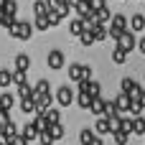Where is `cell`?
<instances>
[{
	"instance_id": "7c38bea8",
	"label": "cell",
	"mask_w": 145,
	"mask_h": 145,
	"mask_svg": "<svg viewBox=\"0 0 145 145\" xmlns=\"http://www.w3.org/2000/svg\"><path fill=\"white\" fill-rule=\"evenodd\" d=\"M92 102H94V97H92L89 92H79V94H76V105H79L82 110H92Z\"/></svg>"
},
{
	"instance_id": "5b68a950",
	"label": "cell",
	"mask_w": 145,
	"mask_h": 145,
	"mask_svg": "<svg viewBox=\"0 0 145 145\" xmlns=\"http://www.w3.org/2000/svg\"><path fill=\"white\" fill-rule=\"evenodd\" d=\"M46 64H48V69H54V71H59V69H64V54H61L59 48H54V51H48V56H46Z\"/></svg>"
},
{
	"instance_id": "74e56055",
	"label": "cell",
	"mask_w": 145,
	"mask_h": 145,
	"mask_svg": "<svg viewBox=\"0 0 145 145\" xmlns=\"http://www.w3.org/2000/svg\"><path fill=\"white\" fill-rule=\"evenodd\" d=\"M87 3H89V8H92L94 13H97V10H102V8H107V5H105V0H87Z\"/></svg>"
},
{
	"instance_id": "ba28073f",
	"label": "cell",
	"mask_w": 145,
	"mask_h": 145,
	"mask_svg": "<svg viewBox=\"0 0 145 145\" xmlns=\"http://www.w3.org/2000/svg\"><path fill=\"white\" fill-rule=\"evenodd\" d=\"M84 31H87V23H84L82 18H71V20H69V33H71V36H76V38H79Z\"/></svg>"
},
{
	"instance_id": "d6a6232c",
	"label": "cell",
	"mask_w": 145,
	"mask_h": 145,
	"mask_svg": "<svg viewBox=\"0 0 145 145\" xmlns=\"http://www.w3.org/2000/svg\"><path fill=\"white\" fill-rule=\"evenodd\" d=\"M133 133H135V135H145V120H143V117H135Z\"/></svg>"
},
{
	"instance_id": "d4e9b609",
	"label": "cell",
	"mask_w": 145,
	"mask_h": 145,
	"mask_svg": "<svg viewBox=\"0 0 145 145\" xmlns=\"http://www.w3.org/2000/svg\"><path fill=\"white\" fill-rule=\"evenodd\" d=\"M105 105H107V99H105V97H94V102H92V112L102 117V115H105Z\"/></svg>"
},
{
	"instance_id": "8992f818",
	"label": "cell",
	"mask_w": 145,
	"mask_h": 145,
	"mask_svg": "<svg viewBox=\"0 0 145 145\" xmlns=\"http://www.w3.org/2000/svg\"><path fill=\"white\" fill-rule=\"evenodd\" d=\"M66 76L79 84V82L84 79V64H69V66H66Z\"/></svg>"
},
{
	"instance_id": "8fae6325",
	"label": "cell",
	"mask_w": 145,
	"mask_h": 145,
	"mask_svg": "<svg viewBox=\"0 0 145 145\" xmlns=\"http://www.w3.org/2000/svg\"><path fill=\"white\" fill-rule=\"evenodd\" d=\"M143 28H145V15L143 13H135V15L130 18V31H133V33H140Z\"/></svg>"
},
{
	"instance_id": "7402d4cb",
	"label": "cell",
	"mask_w": 145,
	"mask_h": 145,
	"mask_svg": "<svg viewBox=\"0 0 145 145\" xmlns=\"http://www.w3.org/2000/svg\"><path fill=\"white\" fill-rule=\"evenodd\" d=\"M92 33H94V41H105V38H110V31H107V25H102V23H97V25L92 28Z\"/></svg>"
},
{
	"instance_id": "ffe728a7",
	"label": "cell",
	"mask_w": 145,
	"mask_h": 145,
	"mask_svg": "<svg viewBox=\"0 0 145 145\" xmlns=\"http://www.w3.org/2000/svg\"><path fill=\"white\" fill-rule=\"evenodd\" d=\"M102 117H107V120H110V122H112V120H117V117H120V112H117V107H115V99H110V102H107V105H105V115H102Z\"/></svg>"
},
{
	"instance_id": "603a6c76",
	"label": "cell",
	"mask_w": 145,
	"mask_h": 145,
	"mask_svg": "<svg viewBox=\"0 0 145 145\" xmlns=\"http://www.w3.org/2000/svg\"><path fill=\"white\" fill-rule=\"evenodd\" d=\"M89 10H92V8H89L87 0H76V3H74V13H76V18H84Z\"/></svg>"
},
{
	"instance_id": "e575fe53",
	"label": "cell",
	"mask_w": 145,
	"mask_h": 145,
	"mask_svg": "<svg viewBox=\"0 0 145 145\" xmlns=\"http://www.w3.org/2000/svg\"><path fill=\"white\" fill-rule=\"evenodd\" d=\"M89 94H92V97H102V84H99V82H92V84H89Z\"/></svg>"
},
{
	"instance_id": "d590c367",
	"label": "cell",
	"mask_w": 145,
	"mask_h": 145,
	"mask_svg": "<svg viewBox=\"0 0 145 145\" xmlns=\"http://www.w3.org/2000/svg\"><path fill=\"white\" fill-rule=\"evenodd\" d=\"M48 133L54 135V140H61V138H64V125H54Z\"/></svg>"
},
{
	"instance_id": "2e32d148",
	"label": "cell",
	"mask_w": 145,
	"mask_h": 145,
	"mask_svg": "<svg viewBox=\"0 0 145 145\" xmlns=\"http://www.w3.org/2000/svg\"><path fill=\"white\" fill-rule=\"evenodd\" d=\"M43 117H46L51 125H61V110H56V107H48V110L43 112Z\"/></svg>"
},
{
	"instance_id": "7dc6e473",
	"label": "cell",
	"mask_w": 145,
	"mask_h": 145,
	"mask_svg": "<svg viewBox=\"0 0 145 145\" xmlns=\"http://www.w3.org/2000/svg\"><path fill=\"white\" fill-rule=\"evenodd\" d=\"M143 82H145V76H143Z\"/></svg>"
},
{
	"instance_id": "60d3db41",
	"label": "cell",
	"mask_w": 145,
	"mask_h": 145,
	"mask_svg": "<svg viewBox=\"0 0 145 145\" xmlns=\"http://www.w3.org/2000/svg\"><path fill=\"white\" fill-rule=\"evenodd\" d=\"M84 79H94V71H92L89 64H84Z\"/></svg>"
},
{
	"instance_id": "c3c4849f",
	"label": "cell",
	"mask_w": 145,
	"mask_h": 145,
	"mask_svg": "<svg viewBox=\"0 0 145 145\" xmlns=\"http://www.w3.org/2000/svg\"><path fill=\"white\" fill-rule=\"evenodd\" d=\"M0 13H3V10H0Z\"/></svg>"
},
{
	"instance_id": "8d00e7d4",
	"label": "cell",
	"mask_w": 145,
	"mask_h": 145,
	"mask_svg": "<svg viewBox=\"0 0 145 145\" xmlns=\"http://www.w3.org/2000/svg\"><path fill=\"white\" fill-rule=\"evenodd\" d=\"M13 84H25V71H13Z\"/></svg>"
},
{
	"instance_id": "836d02e7",
	"label": "cell",
	"mask_w": 145,
	"mask_h": 145,
	"mask_svg": "<svg viewBox=\"0 0 145 145\" xmlns=\"http://www.w3.org/2000/svg\"><path fill=\"white\" fill-rule=\"evenodd\" d=\"M38 143H41V145H54L56 140H54L51 133H41V135H38Z\"/></svg>"
},
{
	"instance_id": "f546056e",
	"label": "cell",
	"mask_w": 145,
	"mask_h": 145,
	"mask_svg": "<svg viewBox=\"0 0 145 145\" xmlns=\"http://www.w3.org/2000/svg\"><path fill=\"white\" fill-rule=\"evenodd\" d=\"M79 43H82V46H92V43H94V33H92V28H87V31L79 36Z\"/></svg>"
},
{
	"instance_id": "44dd1931",
	"label": "cell",
	"mask_w": 145,
	"mask_h": 145,
	"mask_svg": "<svg viewBox=\"0 0 145 145\" xmlns=\"http://www.w3.org/2000/svg\"><path fill=\"white\" fill-rule=\"evenodd\" d=\"M33 28H36V31H48V28H51V20H48V15H36V20H33Z\"/></svg>"
},
{
	"instance_id": "ac0fdd59",
	"label": "cell",
	"mask_w": 145,
	"mask_h": 145,
	"mask_svg": "<svg viewBox=\"0 0 145 145\" xmlns=\"http://www.w3.org/2000/svg\"><path fill=\"white\" fill-rule=\"evenodd\" d=\"M33 92H36V97H46V94H51V84L46 79H41V82H36Z\"/></svg>"
},
{
	"instance_id": "d6986e66",
	"label": "cell",
	"mask_w": 145,
	"mask_h": 145,
	"mask_svg": "<svg viewBox=\"0 0 145 145\" xmlns=\"http://www.w3.org/2000/svg\"><path fill=\"white\" fill-rule=\"evenodd\" d=\"M18 97H20V99H33V97H36L33 84H28V82H25V84H20V87H18Z\"/></svg>"
},
{
	"instance_id": "277c9868",
	"label": "cell",
	"mask_w": 145,
	"mask_h": 145,
	"mask_svg": "<svg viewBox=\"0 0 145 145\" xmlns=\"http://www.w3.org/2000/svg\"><path fill=\"white\" fill-rule=\"evenodd\" d=\"M133 97L130 94H125V92H120V94H115V107H117V112L122 115V112H130L133 110Z\"/></svg>"
},
{
	"instance_id": "5bb4252c",
	"label": "cell",
	"mask_w": 145,
	"mask_h": 145,
	"mask_svg": "<svg viewBox=\"0 0 145 145\" xmlns=\"http://www.w3.org/2000/svg\"><path fill=\"white\" fill-rule=\"evenodd\" d=\"M38 135H41V133H38V130L33 127V122H31V125H25V127L20 130V138H23V140H28V143L38 140Z\"/></svg>"
},
{
	"instance_id": "30bf717a",
	"label": "cell",
	"mask_w": 145,
	"mask_h": 145,
	"mask_svg": "<svg viewBox=\"0 0 145 145\" xmlns=\"http://www.w3.org/2000/svg\"><path fill=\"white\" fill-rule=\"evenodd\" d=\"M33 127H36L38 133H48V130H51L54 125H51V122H48V120H46L43 115H33Z\"/></svg>"
},
{
	"instance_id": "7a4b0ae2",
	"label": "cell",
	"mask_w": 145,
	"mask_h": 145,
	"mask_svg": "<svg viewBox=\"0 0 145 145\" xmlns=\"http://www.w3.org/2000/svg\"><path fill=\"white\" fill-rule=\"evenodd\" d=\"M56 102H59L61 107H69V105H74V89H71L69 84H61V87L56 89Z\"/></svg>"
},
{
	"instance_id": "7bdbcfd3",
	"label": "cell",
	"mask_w": 145,
	"mask_h": 145,
	"mask_svg": "<svg viewBox=\"0 0 145 145\" xmlns=\"http://www.w3.org/2000/svg\"><path fill=\"white\" fill-rule=\"evenodd\" d=\"M138 51H140V54H143V56H145V36H143V38H140V41H138Z\"/></svg>"
},
{
	"instance_id": "52a82bcc",
	"label": "cell",
	"mask_w": 145,
	"mask_h": 145,
	"mask_svg": "<svg viewBox=\"0 0 145 145\" xmlns=\"http://www.w3.org/2000/svg\"><path fill=\"white\" fill-rule=\"evenodd\" d=\"M94 133H97V135H112V122H110L107 117H97Z\"/></svg>"
},
{
	"instance_id": "f6af8a7d",
	"label": "cell",
	"mask_w": 145,
	"mask_h": 145,
	"mask_svg": "<svg viewBox=\"0 0 145 145\" xmlns=\"http://www.w3.org/2000/svg\"><path fill=\"white\" fill-rule=\"evenodd\" d=\"M5 5H8V0H0V10H5Z\"/></svg>"
},
{
	"instance_id": "ab89813d",
	"label": "cell",
	"mask_w": 145,
	"mask_h": 145,
	"mask_svg": "<svg viewBox=\"0 0 145 145\" xmlns=\"http://www.w3.org/2000/svg\"><path fill=\"white\" fill-rule=\"evenodd\" d=\"M8 122H10V112H5V110L0 107V127H5Z\"/></svg>"
},
{
	"instance_id": "b9f144b4",
	"label": "cell",
	"mask_w": 145,
	"mask_h": 145,
	"mask_svg": "<svg viewBox=\"0 0 145 145\" xmlns=\"http://www.w3.org/2000/svg\"><path fill=\"white\" fill-rule=\"evenodd\" d=\"M5 145H28V140H23V138L18 135V138H13L10 143H5Z\"/></svg>"
},
{
	"instance_id": "f1b7e54d",
	"label": "cell",
	"mask_w": 145,
	"mask_h": 145,
	"mask_svg": "<svg viewBox=\"0 0 145 145\" xmlns=\"http://www.w3.org/2000/svg\"><path fill=\"white\" fill-rule=\"evenodd\" d=\"M112 20V13H110V8H102V10H97V23H110Z\"/></svg>"
},
{
	"instance_id": "1f68e13d",
	"label": "cell",
	"mask_w": 145,
	"mask_h": 145,
	"mask_svg": "<svg viewBox=\"0 0 145 145\" xmlns=\"http://www.w3.org/2000/svg\"><path fill=\"white\" fill-rule=\"evenodd\" d=\"M112 140H115L117 145H127L130 135H127V133H122V130H117V133H112Z\"/></svg>"
},
{
	"instance_id": "9c48e42d",
	"label": "cell",
	"mask_w": 145,
	"mask_h": 145,
	"mask_svg": "<svg viewBox=\"0 0 145 145\" xmlns=\"http://www.w3.org/2000/svg\"><path fill=\"white\" fill-rule=\"evenodd\" d=\"M31 69V56L28 54H15V71H28Z\"/></svg>"
},
{
	"instance_id": "f35d334b",
	"label": "cell",
	"mask_w": 145,
	"mask_h": 145,
	"mask_svg": "<svg viewBox=\"0 0 145 145\" xmlns=\"http://www.w3.org/2000/svg\"><path fill=\"white\" fill-rule=\"evenodd\" d=\"M5 13L15 15V13H18V3H15V0H8V5H5Z\"/></svg>"
},
{
	"instance_id": "bcb514c9",
	"label": "cell",
	"mask_w": 145,
	"mask_h": 145,
	"mask_svg": "<svg viewBox=\"0 0 145 145\" xmlns=\"http://www.w3.org/2000/svg\"><path fill=\"white\" fill-rule=\"evenodd\" d=\"M0 143H3V127H0Z\"/></svg>"
},
{
	"instance_id": "484cf974",
	"label": "cell",
	"mask_w": 145,
	"mask_h": 145,
	"mask_svg": "<svg viewBox=\"0 0 145 145\" xmlns=\"http://www.w3.org/2000/svg\"><path fill=\"white\" fill-rule=\"evenodd\" d=\"M10 84H13V71L10 69H0V87L8 89Z\"/></svg>"
},
{
	"instance_id": "4fadbf2b",
	"label": "cell",
	"mask_w": 145,
	"mask_h": 145,
	"mask_svg": "<svg viewBox=\"0 0 145 145\" xmlns=\"http://www.w3.org/2000/svg\"><path fill=\"white\" fill-rule=\"evenodd\" d=\"M51 102H54V97H51V94H46V97H36V112H38V115H43V112L51 107Z\"/></svg>"
},
{
	"instance_id": "cb8c5ba5",
	"label": "cell",
	"mask_w": 145,
	"mask_h": 145,
	"mask_svg": "<svg viewBox=\"0 0 145 145\" xmlns=\"http://www.w3.org/2000/svg\"><path fill=\"white\" fill-rule=\"evenodd\" d=\"M20 110H23L25 115H38V112H36V97H33V99H20Z\"/></svg>"
},
{
	"instance_id": "3957f363",
	"label": "cell",
	"mask_w": 145,
	"mask_h": 145,
	"mask_svg": "<svg viewBox=\"0 0 145 145\" xmlns=\"http://www.w3.org/2000/svg\"><path fill=\"white\" fill-rule=\"evenodd\" d=\"M115 46H117V48H122L125 54H130V51L135 48V33H133V31L127 28V31H125V33H122V36H120V38L115 41Z\"/></svg>"
},
{
	"instance_id": "e0dca14e",
	"label": "cell",
	"mask_w": 145,
	"mask_h": 145,
	"mask_svg": "<svg viewBox=\"0 0 145 145\" xmlns=\"http://www.w3.org/2000/svg\"><path fill=\"white\" fill-rule=\"evenodd\" d=\"M94 138H97V133H94L92 127H84V130L79 133V143H82V145H92V143H94Z\"/></svg>"
},
{
	"instance_id": "4dcf8cb0",
	"label": "cell",
	"mask_w": 145,
	"mask_h": 145,
	"mask_svg": "<svg viewBox=\"0 0 145 145\" xmlns=\"http://www.w3.org/2000/svg\"><path fill=\"white\" fill-rule=\"evenodd\" d=\"M112 61H115V64H125V61H127V54H125L122 48L115 46V51H112Z\"/></svg>"
},
{
	"instance_id": "4316f807",
	"label": "cell",
	"mask_w": 145,
	"mask_h": 145,
	"mask_svg": "<svg viewBox=\"0 0 145 145\" xmlns=\"http://www.w3.org/2000/svg\"><path fill=\"white\" fill-rule=\"evenodd\" d=\"M135 87H138V82H135L133 76H125V79H122V84H120V89H122L125 94H133V89H135Z\"/></svg>"
},
{
	"instance_id": "6da1fadb",
	"label": "cell",
	"mask_w": 145,
	"mask_h": 145,
	"mask_svg": "<svg viewBox=\"0 0 145 145\" xmlns=\"http://www.w3.org/2000/svg\"><path fill=\"white\" fill-rule=\"evenodd\" d=\"M33 31H36V28H33V23H28V20H18L8 33H10L13 38H18V41H28V38L33 36Z\"/></svg>"
},
{
	"instance_id": "9a60e30c",
	"label": "cell",
	"mask_w": 145,
	"mask_h": 145,
	"mask_svg": "<svg viewBox=\"0 0 145 145\" xmlns=\"http://www.w3.org/2000/svg\"><path fill=\"white\" fill-rule=\"evenodd\" d=\"M13 105H15V94H10V92L5 89V92L0 94V107H3L5 112H10V110H13Z\"/></svg>"
},
{
	"instance_id": "ee69618b",
	"label": "cell",
	"mask_w": 145,
	"mask_h": 145,
	"mask_svg": "<svg viewBox=\"0 0 145 145\" xmlns=\"http://www.w3.org/2000/svg\"><path fill=\"white\" fill-rule=\"evenodd\" d=\"M92 145H105V143H102V138L97 135V138H94V143H92Z\"/></svg>"
},
{
	"instance_id": "83f0119b",
	"label": "cell",
	"mask_w": 145,
	"mask_h": 145,
	"mask_svg": "<svg viewBox=\"0 0 145 145\" xmlns=\"http://www.w3.org/2000/svg\"><path fill=\"white\" fill-rule=\"evenodd\" d=\"M33 13L36 15H48V3L46 0H36L33 3Z\"/></svg>"
}]
</instances>
